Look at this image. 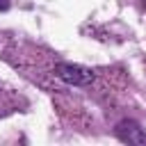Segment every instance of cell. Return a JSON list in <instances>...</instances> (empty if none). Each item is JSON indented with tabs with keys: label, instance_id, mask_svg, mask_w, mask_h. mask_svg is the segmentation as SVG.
<instances>
[{
	"label": "cell",
	"instance_id": "6da1fadb",
	"mask_svg": "<svg viewBox=\"0 0 146 146\" xmlns=\"http://www.w3.org/2000/svg\"><path fill=\"white\" fill-rule=\"evenodd\" d=\"M116 137L121 141H128V144H146V132L135 123V121H123L114 128Z\"/></svg>",
	"mask_w": 146,
	"mask_h": 146
},
{
	"label": "cell",
	"instance_id": "7a4b0ae2",
	"mask_svg": "<svg viewBox=\"0 0 146 146\" xmlns=\"http://www.w3.org/2000/svg\"><path fill=\"white\" fill-rule=\"evenodd\" d=\"M9 5H11V0H0V11L9 9Z\"/></svg>",
	"mask_w": 146,
	"mask_h": 146
},
{
	"label": "cell",
	"instance_id": "3957f363",
	"mask_svg": "<svg viewBox=\"0 0 146 146\" xmlns=\"http://www.w3.org/2000/svg\"><path fill=\"white\" fill-rule=\"evenodd\" d=\"M139 5H141V7H144V9H146V0H139Z\"/></svg>",
	"mask_w": 146,
	"mask_h": 146
}]
</instances>
